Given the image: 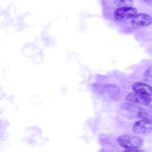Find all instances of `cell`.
Wrapping results in <instances>:
<instances>
[{
	"label": "cell",
	"mask_w": 152,
	"mask_h": 152,
	"mask_svg": "<svg viewBox=\"0 0 152 152\" xmlns=\"http://www.w3.org/2000/svg\"><path fill=\"white\" fill-rule=\"evenodd\" d=\"M4 9L7 15L12 20H17L19 16L23 13L21 10L13 3L9 4Z\"/></svg>",
	"instance_id": "cell-9"
},
{
	"label": "cell",
	"mask_w": 152,
	"mask_h": 152,
	"mask_svg": "<svg viewBox=\"0 0 152 152\" xmlns=\"http://www.w3.org/2000/svg\"><path fill=\"white\" fill-rule=\"evenodd\" d=\"M26 28L19 21L16 20H11L4 29L7 34L18 32L23 30Z\"/></svg>",
	"instance_id": "cell-10"
},
{
	"label": "cell",
	"mask_w": 152,
	"mask_h": 152,
	"mask_svg": "<svg viewBox=\"0 0 152 152\" xmlns=\"http://www.w3.org/2000/svg\"><path fill=\"white\" fill-rule=\"evenodd\" d=\"M131 24L135 28L148 26L152 23V18L148 14L140 13L136 14L131 20Z\"/></svg>",
	"instance_id": "cell-4"
},
{
	"label": "cell",
	"mask_w": 152,
	"mask_h": 152,
	"mask_svg": "<svg viewBox=\"0 0 152 152\" xmlns=\"http://www.w3.org/2000/svg\"><path fill=\"white\" fill-rule=\"evenodd\" d=\"M105 91L107 92L113 99L116 100L119 98L120 90L116 86L112 84H105Z\"/></svg>",
	"instance_id": "cell-11"
},
{
	"label": "cell",
	"mask_w": 152,
	"mask_h": 152,
	"mask_svg": "<svg viewBox=\"0 0 152 152\" xmlns=\"http://www.w3.org/2000/svg\"><path fill=\"white\" fill-rule=\"evenodd\" d=\"M132 130L134 132L145 134L152 132V121L141 120L136 121L132 126Z\"/></svg>",
	"instance_id": "cell-5"
},
{
	"label": "cell",
	"mask_w": 152,
	"mask_h": 152,
	"mask_svg": "<svg viewBox=\"0 0 152 152\" xmlns=\"http://www.w3.org/2000/svg\"><path fill=\"white\" fill-rule=\"evenodd\" d=\"M123 152H144L141 149L137 148H126L123 151Z\"/></svg>",
	"instance_id": "cell-17"
},
{
	"label": "cell",
	"mask_w": 152,
	"mask_h": 152,
	"mask_svg": "<svg viewBox=\"0 0 152 152\" xmlns=\"http://www.w3.org/2000/svg\"><path fill=\"white\" fill-rule=\"evenodd\" d=\"M137 115L142 119L152 121V109L141 107L137 112Z\"/></svg>",
	"instance_id": "cell-12"
},
{
	"label": "cell",
	"mask_w": 152,
	"mask_h": 152,
	"mask_svg": "<svg viewBox=\"0 0 152 152\" xmlns=\"http://www.w3.org/2000/svg\"><path fill=\"white\" fill-rule=\"evenodd\" d=\"M39 38L45 48L53 47L56 45V35L53 31L50 23H47L43 27Z\"/></svg>",
	"instance_id": "cell-2"
},
{
	"label": "cell",
	"mask_w": 152,
	"mask_h": 152,
	"mask_svg": "<svg viewBox=\"0 0 152 152\" xmlns=\"http://www.w3.org/2000/svg\"><path fill=\"white\" fill-rule=\"evenodd\" d=\"M132 87L135 93L149 96L152 95V88L144 83L135 82L132 85Z\"/></svg>",
	"instance_id": "cell-8"
},
{
	"label": "cell",
	"mask_w": 152,
	"mask_h": 152,
	"mask_svg": "<svg viewBox=\"0 0 152 152\" xmlns=\"http://www.w3.org/2000/svg\"><path fill=\"white\" fill-rule=\"evenodd\" d=\"M125 100L130 102L145 106L152 109V97L136 93H131L125 97Z\"/></svg>",
	"instance_id": "cell-3"
},
{
	"label": "cell",
	"mask_w": 152,
	"mask_h": 152,
	"mask_svg": "<svg viewBox=\"0 0 152 152\" xmlns=\"http://www.w3.org/2000/svg\"><path fill=\"white\" fill-rule=\"evenodd\" d=\"M121 106L123 109L126 111L130 112L136 113L141 108L138 105L133 104L132 103L128 102L123 103Z\"/></svg>",
	"instance_id": "cell-13"
},
{
	"label": "cell",
	"mask_w": 152,
	"mask_h": 152,
	"mask_svg": "<svg viewBox=\"0 0 152 152\" xmlns=\"http://www.w3.org/2000/svg\"><path fill=\"white\" fill-rule=\"evenodd\" d=\"M105 84L95 83L94 84V88L96 91L100 94H102L105 91Z\"/></svg>",
	"instance_id": "cell-16"
},
{
	"label": "cell",
	"mask_w": 152,
	"mask_h": 152,
	"mask_svg": "<svg viewBox=\"0 0 152 152\" xmlns=\"http://www.w3.org/2000/svg\"><path fill=\"white\" fill-rule=\"evenodd\" d=\"M144 1L145 2H146V3H148L149 4H152V1L146 0V1Z\"/></svg>",
	"instance_id": "cell-18"
},
{
	"label": "cell",
	"mask_w": 152,
	"mask_h": 152,
	"mask_svg": "<svg viewBox=\"0 0 152 152\" xmlns=\"http://www.w3.org/2000/svg\"><path fill=\"white\" fill-rule=\"evenodd\" d=\"M42 50L34 42H28L24 43L20 49V52L27 57H32L39 51Z\"/></svg>",
	"instance_id": "cell-7"
},
{
	"label": "cell",
	"mask_w": 152,
	"mask_h": 152,
	"mask_svg": "<svg viewBox=\"0 0 152 152\" xmlns=\"http://www.w3.org/2000/svg\"><path fill=\"white\" fill-rule=\"evenodd\" d=\"M17 20L25 28L35 26L38 22V18L29 12L23 13Z\"/></svg>",
	"instance_id": "cell-6"
},
{
	"label": "cell",
	"mask_w": 152,
	"mask_h": 152,
	"mask_svg": "<svg viewBox=\"0 0 152 152\" xmlns=\"http://www.w3.org/2000/svg\"><path fill=\"white\" fill-rule=\"evenodd\" d=\"M33 62L36 64H40L44 60V54L42 50L40 51L32 57Z\"/></svg>",
	"instance_id": "cell-14"
},
{
	"label": "cell",
	"mask_w": 152,
	"mask_h": 152,
	"mask_svg": "<svg viewBox=\"0 0 152 152\" xmlns=\"http://www.w3.org/2000/svg\"><path fill=\"white\" fill-rule=\"evenodd\" d=\"M117 141L120 145L126 148H140L143 145L144 142L143 139L141 137L128 134L119 136Z\"/></svg>",
	"instance_id": "cell-1"
},
{
	"label": "cell",
	"mask_w": 152,
	"mask_h": 152,
	"mask_svg": "<svg viewBox=\"0 0 152 152\" xmlns=\"http://www.w3.org/2000/svg\"><path fill=\"white\" fill-rule=\"evenodd\" d=\"M143 77L145 81L152 83V66L146 69L144 72Z\"/></svg>",
	"instance_id": "cell-15"
}]
</instances>
